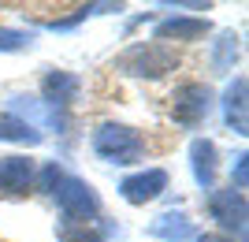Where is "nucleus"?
Here are the masks:
<instances>
[{
  "instance_id": "obj_1",
  "label": "nucleus",
  "mask_w": 249,
  "mask_h": 242,
  "mask_svg": "<svg viewBox=\"0 0 249 242\" xmlns=\"http://www.w3.org/2000/svg\"><path fill=\"white\" fill-rule=\"evenodd\" d=\"M89 146H93V153L104 164H119V168L138 164V160L145 157V138H142V130L130 127V123H115V119L97 127L93 138H89Z\"/></svg>"
},
{
  "instance_id": "obj_2",
  "label": "nucleus",
  "mask_w": 249,
  "mask_h": 242,
  "mask_svg": "<svg viewBox=\"0 0 249 242\" xmlns=\"http://www.w3.org/2000/svg\"><path fill=\"white\" fill-rule=\"evenodd\" d=\"M175 67H178L175 49H171V45H160V41H138L115 60V71L130 74V78H164V74L175 71Z\"/></svg>"
},
{
  "instance_id": "obj_3",
  "label": "nucleus",
  "mask_w": 249,
  "mask_h": 242,
  "mask_svg": "<svg viewBox=\"0 0 249 242\" xmlns=\"http://www.w3.org/2000/svg\"><path fill=\"white\" fill-rule=\"evenodd\" d=\"M52 198H56V209L63 212L67 223H89V220L101 216V198H97V190L86 179H78V175H67V171H63V179L56 183Z\"/></svg>"
},
{
  "instance_id": "obj_4",
  "label": "nucleus",
  "mask_w": 249,
  "mask_h": 242,
  "mask_svg": "<svg viewBox=\"0 0 249 242\" xmlns=\"http://www.w3.org/2000/svg\"><path fill=\"white\" fill-rule=\"evenodd\" d=\"M208 216L216 220L219 235H227V239H234L238 235V242L246 239V220H249V205H246V194L234 186L227 190H208Z\"/></svg>"
},
{
  "instance_id": "obj_5",
  "label": "nucleus",
  "mask_w": 249,
  "mask_h": 242,
  "mask_svg": "<svg viewBox=\"0 0 249 242\" xmlns=\"http://www.w3.org/2000/svg\"><path fill=\"white\" fill-rule=\"evenodd\" d=\"M212 101H216L212 86H205V82H182L175 90V97H171V119H175V127H182V130L201 127L208 119V112H212Z\"/></svg>"
},
{
  "instance_id": "obj_6",
  "label": "nucleus",
  "mask_w": 249,
  "mask_h": 242,
  "mask_svg": "<svg viewBox=\"0 0 249 242\" xmlns=\"http://www.w3.org/2000/svg\"><path fill=\"white\" fill-rule=\"evenodd\" d=\"M167 183H171V175L164 168H145V171H138V175H126L119 183V194L130 205H149V201H156L167 190Z\"/></svg>"
},
{
  "instance_id": "obj_7",
  "label": "nucleus",
  "mask_w": 249,
  "mask_h": 242,
  "mask_svg": "<svg viewBox=\"0 0 249 242\" xmlns=\"http://www.w3.org/2000/svg\"><path fill=\"white\" fill-rule=\"evenodd\" d=\"M78 90H82V78L74 71H60V67H49L41 78V101L49 108H56V112H67L71 108V101L78 97Z\"/></svg>"
},
{
  "instance_id": "obj_8",
  "label": "nucleus",
  "mask_w": 249,
  "mask_h": 242,
  "mask_svg": "<svg viewBox=\"0 0 249 242\" xmlns=\"http://www.w3.org/2000/svg\"><path fill=\"white\" fill-rule=\"evenodd\" d=\"M208 30H212V22L201 19V15H167V19L156 22L153 37L160 45H167V41H201V37H208Z\"/></svg>"
},
{
  "instance_id": "obj_9",
  "label": "nucleus",
  "mask_w": 249,
  "mask_h": 242,
  "mask_svg": "<svg viewBox=\"0 0 249 242\" xmlns=\"http://www.w3.org/2000/svg\"><path fill=\"white\" fill-rule=\"evenodd\" d=\"M246 93H249L246 74H234L231 86L223 90V119H227L231 134H238V138L249 134V105H246Z\"/></svg>"
},
{
  "instance_id": "obj_10",
  "label": "nucleus",
  "mask_w": 249,
  "mask_h": 242,
  "mask_svg": "<svg viewBox=\"0 0 249 242\" xmlns=\"http://www.w3.org/2000/svg\"><path fill=\"white\" fill-rule=\"evenodd\" d=\"M190 171L201 190H216V171H219V149L212 138H194L190 142Z\"/></svg>"
},
{
  "instance_id": "obj_11",
  "label": "nucleus",
  "mask_w": 249,
  "mask_h": 242,
  "mask_svg": "<svg viewBox=\"0 0 249 242\" xmlns=\"http://www.w3.org/2000/svg\"><path fill=\"white\" fill-rule=\"evenodd\" d=\"M145 235L156 242H190V239H197V227H194V220L186 212H160L145 227Z\"/></svg>"
},
{
  "instance_id": "obj_12",
  "label": "nucleus",
  "mask_w": 249,
  "mask_h": 242,
  "mask_svg": "<svg viewBox=\"0 0 249 242\" xmlns=\"http://www.w3.org/2000/svg\"><path fill=\"white\" fill-rule=\"evenodd\" d=\"M34 168L30 157H0V190L4 194H26L34 186Z\"/></svg>"
},
{
  "instance_id": "obj_13",
  "label": "nucleus",
  "mask_w": 249,
  "mask_h": 242,
  "mask_svg": "<svg viewBox=\"0 0 249 242\" xmlns=\"http://www.w3.org/2000/svg\"><path fill=\"white\" fill-rule=\"evenodd\" d=\"M238 56H242V37L234 30H219L216 41H212V71H216V74L234 71Z\"/></svg>"
},
{
  "instance_id": "obj_14",
  "label": "nucleus",
  "mask_w": 249,
  "mask_h": 242,
  "mask_svg": "<svg viewBox=\"0 0 249 242\" xmlns=\"http://www.w3.org/2000/svg\"><path fill=\"white\" fill-rule=\"evenodd\" d=\"M41 130H34L26 119H15L11 112L0 116V142H15V146H37L41 142Z\"/></svg>"
},
{
  "instance_id": "obj_15",
  "label": "nucleus",
  "mask_w": 249,
  "mask_h": 242,
  "mask_svg": "<svg viewBox=\"0 0 249 242\" xmlns=\"http://www.w3.org/2000/svg\"><path fill=\"white\" fill-rule=\"evenodd\" d=\"M34 45L30 30H19V26H0V53H22Z\"/></svg>"
},
{
  "instance_id": "obj_16",
  "label": "nucleus",
  "mask_w": 249,
  "mask_h": 242,
  "mask_svg": "<svg viewBox=\"0 0 249 242\" xmlns=\"http://www.w3.org/2000/svg\"><path fill=\"white\" fill-rule=\"evenodd\" d=\"M63 179V168L60 164H56V160H52V164H45L41 171H37V175H34V183H37V190H45V194H52V190H56V183Z\"/></svg>"
},
{
  "instance_id": "obj_17",
  "label": "nucleus",
  "mask_w": 249,
  "mask_h": 242,
  "mask_svg": "<svg viewBox=\"0 0 249 242\" xmlns=\"http://www.w3.org/2000/svg\"><path fill=\"white\" fill-rule=\"evenodd\" d=\"M246 153H238L234 157V164H231V186L234 190H246V183H249V164H246Z\"/></svg>"
},
{
  "instance_id": "obj_18",
  "label": "nucleus",
  "mask_w": 249,
  "mask_h": 242,
  "mask_svg": "<svg viewBox=\"0 0 249 242\" xmlns=\"http://www.w3.org/2000/svg\"><path fill=\"white\" fill-rule=\"evenodd\" d=\"M71 242H108V239H104L101 231H78V235H74Z\"/></svg>"
},
{
  "instance_id": "obj_19",
  "label": "nucleus",
  "mask_w": 249,
  "mask_h": 242,
  "mask_svg": "<svg viewBox=\"0 0 249 242\" xmlns=\"http://www.w3.org/2000/svg\"><path fill=\"white\" fill-rule=\"evenodd\" d=\"M197 242H234V239H227V235H219V231H208V235H197Z\"/></svg>"
}]
</instances>
